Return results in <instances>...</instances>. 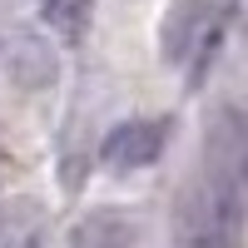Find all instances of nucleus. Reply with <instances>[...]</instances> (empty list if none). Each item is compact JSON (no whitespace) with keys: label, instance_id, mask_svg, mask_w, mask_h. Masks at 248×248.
Listing matches in <instances>:
<instances>
[{"label":"nucleus","instance_id":"nucleus-2","mask_svg":"<svg viewBox=\"0 0 248 248\" xmlns=\"http://www.w3.org/2000/svg\"><path fill=\"white\" fill-rule=\"evenodd\" d=\"M229 15H233V0H179L164 25V60L179 65L189 79H203V70L214 65L223 45Z\"/></svg>","mask_w":248,"mask_h":248},{"label":"nucleus","instance_id":"nucleus-1","mask_svg":"<svg viewBox=\"0 0 248 248\" xmlns=\"http://www.w3.org/2000/svg\"><path fill=\"white\" fill-rule=\"evenodd\" d=\"M243 194L223 174L203 169L184 184L174 203V243L179 248H238L243 243Z\"/></svg>","mask_w":248,"mask_h":248},{"label":"nucleus","instance_id":"nucleus-3","mask_svg":"<svg viewBox=\"0 0 248 248\" xmlns=\"http://www.w3.org/2000/svg\"><path fill=\"white\" fill-rule=\"evenodd\" d=\"M209 169L248 194V114L233 105H218L209 119Z\"/></svg>","mask_w":248,"mask_h":248},{"label":"nucleus","instance_id":"nucleus-6","mask_svg":"<svg viewBox=\"0 0 248 248\" xmlns=\"http://www.w3.org/2000/svg\"><path fill=\"white\" fill-rule=\"evenodd\" d=\"M139 229L124 209H94L70 229V248H134Z\"/></svg>","mask_w":248,"mask_h":248},{"label":"nucleus","instance_id":"nucleus-8","mask_svg":"<svg viewBox=\"0 0 248 248\" xmlns=\"http://www.w3.org/2000/svg\"><path fill=\"white\" fill-rule=\"evenodd\" d=\"M0 248H40V229L35 223H10V229H0Z\"/></svg>","mask_w":248,"mask_h":248},{"label":"nucleus","instance_id":"nucleus-7","mask_svg":"<svg viewBox=\"0 0 248 248\" xmlns=\"http://www.w3.org/2000/svg\"><path fill=\"white\" fill-rule=\"evenodd\" d=\"M40 10H45L50 30H60L65 40H79L94 20V0H40Z\"/></svg>","mask_w":248,"mask_h":248},{"label":"nucleus","instance_id":"nucleus-4","mask_svg":"<svg viewBox=\"0 0 248 248\" xmlns=\"http://www.w3.org/2000/svg\"><path fill=\"white\" fill-rule=\"evenodd\" d=\"M164 144H169V124L164 119H124L105 134L99 144V159L109 164V169L129 174V169H144V164H154L164 154Z\"/></svg>","mask_w":248,"mask_h":248},{"label":"nucleus","instance_id":"nucleus-5","mask_svg":"<svg viewBox=\"0 0 248 248\" xmlns=\"http://www.w3.org/2000/svg\"><path fill=\"white\" fill-rule=\"evenodd\" d=\"M5 75L20 90H50L55 75H60V60L40 35H15L10 50H5Z\"/></svg>","mask_w":248,"mask_h":248}]
</instances>
